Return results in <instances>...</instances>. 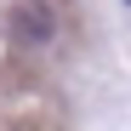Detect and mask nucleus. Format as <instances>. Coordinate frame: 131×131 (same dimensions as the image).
I'll use <instances>...</instances> for the list:
<instances>
[{
    "instance_id": "obj_1",
    "label": "nucleus",
    "mask_w": 131,
    "mask_h": 131,
    "mask_svg": "<svg viewBox=\"0 0 131 131\" xmlns=\"http://www.w3.org/2000/svg\"><path fill=\"white\" fill-rule=\"evenodd\" d=\"M6 40H17V46H51L57 40L51 0H17V6L6 12Z\"/></svg>"
}]
</instances>
